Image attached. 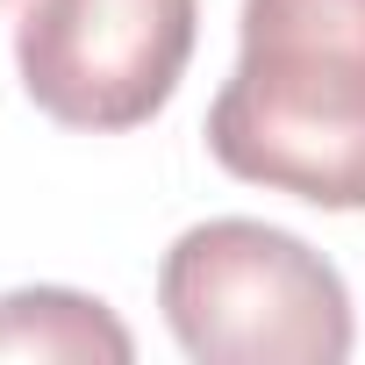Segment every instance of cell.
Here are the masks:
<instances>
[{"instance_id":"cell-1","label":"cell","mask_w":365,"mask_h":365,"mask_svg":"<svg viewBox=\"0 0 365 365\" xmlns=\"http://www.w3.org/2000/svg\"><path fill=\"white\" fill-rule=\"evenodd\" d=\"M208 158L329 215L365 208V0H244Z\"/></svg>"},{"instance_id":"cell-2","label":"cell","mask_w":365,"mask_h":365,"mask_svg":"<svg viewBox=\"0 0 365 365\" xmlns=\"http://www.w3.org/2000/svg\"><path fill=\"white\" fill-rule=\"evenodd\" d=\"M158 308L194 365H344L358 344L344 272L294 230L215 215L172 237Z\"/></svg>"},{"instance_id":"cell-3","label":"cell","mask_w":365,"mask_h":365,"mask_svg":"<svg viewBox=\"0 0 365 365\" xmlns=\"http://www.w3.org/2000/svg\"><path fill=\"white\" fill-rule=\"evenodd\" d=\"M201 0H22V93L86 136L143 129L187 79Z\"/></svg>"},{"instance_id":"cell-4","label":"cell","mask_w":365,"mask_h":365,"mask_svg":"<svg viewBox=\"0 0 365 365\" xmlns=\"http://www.w3.org/2000/svg\"><path fill=\"white\" fill-rule=\"evenodd\" d=\"M0 358H93V365H129L136 358V336L93 294H72V287H15V294H0Z\"/></svg>"}]
</instances>
